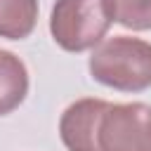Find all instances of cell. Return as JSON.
<instances>
[{
	"label": "cell",
	"instance_id": "cell-3",
	"mask_svg": "<svg viewBox=\"0 0 151 151\" xmlns=\"http://www.w3.org/2000/svg\"><path fill=\"white\" fill-rule=\"evenodd\" d=\"M97 146L99 151H151V106L109 101L99 120Z\"/></svg>",
	"mask_w": 151,
	"mask_h": 151
},
{
	"label": "cell",
	"instance_id": "cell-1",
	"mask_svg": "<svg viewBox=\"0 0 151 151\" xmlns=\"http://www.w3.org/2000/svg\"><path fill=\"white\" fill-rule=\"evenodd\" d=\"M90 76L118 92H144L151 87V42L132 35L101 40L90 61Z\"/></svg>",
	"mask_w": 151,
	"mask_h": 151
},
{
	"label": "cell",
	"instance_id": "cell-7",
	"mask_svg": "<svg viewBox=\"0 0 151 151\" xmlns=\"http://www.w3.org/2000/svg\"><path fill=\"white\" fill-rule=\"evenodd\" d=\"M116 24L130 31H151V0H106Z\"/></svg>",
	"mask_w": 151,
	"mask_h": 151
},
{
	"label": "cell",
	"instance_id": "cell-2",
	"mask_svg": "<svg viewBox=\"0 0 151 151\" xmlns=\"http://www.w3.org/2000/svg\"><path fill=\"white\" fill-rule=\"evenodd\" d=\"M113 19L106 0H57L50 14V33L66 52L94 50L109 33Z\"/></svg>",
	"mask_w": 151,
	"mask_h": 151
},
{
	"label": "cell",
	"instance_id": "cell-6",
	"mask_svg": "<svg viewBox=\"0 0 151 151\" xmlns=\"http://www.w3.org/2000/svg\"><path fill=\"white\" fill-rule=\"evenodd\" d=\"M38 0H0V38H28L38 24Z\"/></svg>",
	"mask_w": 151,
	"mask_h": 151
},
{
	"label": "cell",
	"instance_id": "cell-4",
	"mask_svg": "<svg viewBox=\"0 0 151 151\" xmlns=\"http://www.w3.org/2000/svg\"><path fill=\"white\" fill-rule=\"evenodd\" d=\"M106 106L109 101L99 97H83L68 104L59 118L61 144L68 151H99L97 130H99V120Z\"/></svg>",
	"mask_w": 151,
	"mask_h": 151
},
{
	"label": "cell",
	"instance_id": "cell-5",
	"mask_svg": "<svg viewBox=\"0 0 151 151\" xmlns=\"http://www.w3.org/2000/svg\"><path fill=\"white\" fill-rule=\"evenodd\" d=\"M28 68L9 50H0V116L12 113L28 94Z\"/></svg>",
	"mask_w": 151,
	"mask_h": 151
}]
</instances>
